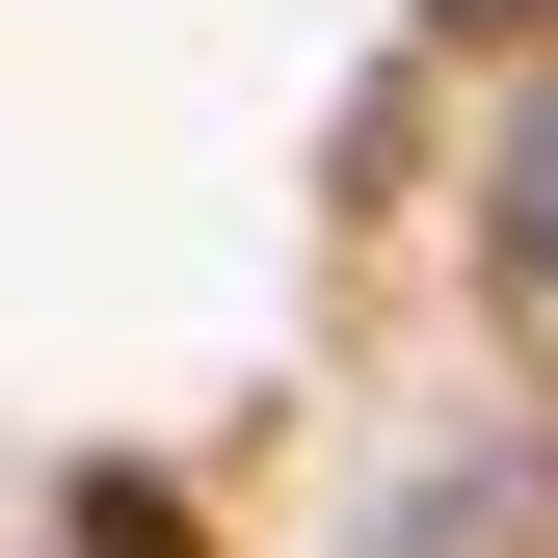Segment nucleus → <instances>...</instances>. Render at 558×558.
Returning a JSON list of instances; mask_svg holds the SVG:
<instances>
[{"label":"nucleus","mask_w":558,"mask_h":558,"mask_svg":"<svg viewBox=\"0 0 558 558\" xmlns=\"http://www.w3.org/2000/svg\"><path fill=\"white\" fill-rule=\"evenodd\" d=\"M506 266L558 293V107H506Z\"/></svg>","instance_id":"1"},{"label":"nucleus","mask_w":558,"mask_h":558,"mask_svg":"<svg viewBox=\"0 0 558 558\" xmlns=\"http://www.w3.org/2000/svg\"><path fill=\"white\" fill-rule=\"evenodd\" d=\"M452 27H532V0H452Z\"/></svg>","instance_id":"2"}]
</instances>
